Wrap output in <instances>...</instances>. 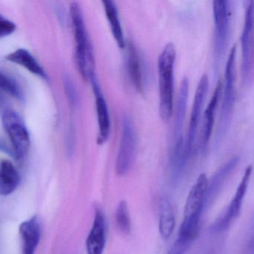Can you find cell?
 <instances>
[{
	"instance_id": "9a60e30c",
	"label": "cell",
	"mask_w": 254,
	"mask_h": 254,
	"mask_svg": "<svg viewBox=\"0 0 254 254\" xmlns=\"http://www.w3.org/2000/svg\"><path fill=\"white\" fill-rule=\"evenodd\" d=\"M22 240V254H35L41 237V227L38 217L23 221L19 228Z\"/></svg>"
},
{
	"instance_id": "5bb4252c",
	"label": "cell",
	"mask_w": 254,
	"mask_h": 254,
	"mask_svg": "<svg viewBox=\"0 0 254 254\" xmlns=\"http://www.w3.org/2000/svg\"><path fill=\"white\" fill-rule=\"evenodd\" d=\"M189 89H190V85H189L188 79L184 78L181 81L179 92H178L171 145L179 141L184 140L183 129H184V120H185L186 113H187Z\"/></svg>"
},
{
	"instance_id": "6da1fadb",
	"label": "cell",
	"mask_w": 254,
	"mask_h": 254,
	"mask_svg": "<svg viewBox=\"0 0 254 254\" xmlns=\"http://www.w3.org/2000/svg\"><path fill=\"white\" fill-rule=\"evenodd\" d=\"M69 14L75 38L77 66L83 78L90 81L92 77L96 75L94 52L82 11L78 2L71 4Z\"/></svg>"
},
{
	"instance_id": "4fadbf2b",
	"label": "cell",
	"mask_w": 254,
	"mask_h": 254,
	"mask_svg": "<svg viewBox=\"0 0 254 254\" xmlns=\"http://www.w3.org/2000/svg\"><path fill=\"white\" fill-rule=\"evenodd\" d=\"M106 244V221L100 207L95 209L94 220L86 241L87 254H103Z\"/></svg>"
},
{
	"instance_id": "7a4b0ae2",
	"label": "cell",
	"mask_w": 254,
	"mask_h": 254,
	"mask_svg": "<svg viewBox=\"0 0 254 254\" xmlns=\"http://www.w3.org/2000/svg\"><path fill=\"white\" fill-rule=\"evenodd\" d=\"M208 180L200 174L191 187L184 208V220L180 227L178 237L194 242L198 235L200 217L204 210L205 197Z\"/></svg>"
},
{
	"instance_id": "ac0fdd59",
	"label": "cell",
	"mask_w": 254,
	"mask_h": 254,
	"mask_svg": "<svg viewBox=\"0 0 254 254\" xmlns=\"http://www.w3.org/2000/svg\"><path fill=\"white\" fill-rule=\"evenodd\" d=\"M20 182V175L13 163L8 160L0 162V195L12 194Z\"/></svg>"
},
{
	"instance_id": "7c38bea8",
	"label": "cell",
	"mask_w": 254,
	"mask_h": 254,
	"mask_svg": "<svg viewBox=\"0 0 254 254\" xmlns=\"http://www.w3.org/2000/svg\"><path fill=\"white\" fill-rule=\"evenodd\" d=\"M96 98V114H97L98 133L97 143L102 145L108 141L111 133V117L106 99L104 97L100 85L96 75L92 77L90 80Z\"/></svg>"
},
{
	"instance_id": "8fae6325",
	"label": "cell",
	"mask_w": 254,
	"mask_h": 254,
	"mask_svg": "<svg viewBox=\"0 0 254 254\" xmlns=\"http://www.w3.org/2000/svg\"><path fill=\"white\" fill-rule=\"evenodd\" d=\"M240 161L239 156H234L226 162L214 174L210 181H208L205 197L204 210L207 209L216 200L221 191L224 188V184L227 182L230 175L234 172Z\"/></svg>"
},
{
	"instance_id": "cb8c5ba5",
	"label": "cell",
	"mask_w": 254,
	"mask_h": 254,
	"mask_svg": "<svg viewBox=\"0 0 254 254\" xmlns=\"http://www.w3.org/2000/svg\"><path fill=\"white\" fill-rule=\"evenodd\" d=\"M194 242L178 237L167 254H187Z\"/></svg>"
},
{
	"instance_id": "d4e9b609",
	"label": "cell",
	"mask_w": 254,
	"mask_h": 254,
	"mask_svg": "<svg viewBox=\"0 0 254 254\" xmlns=\"http://www.w3.org/2000/svg\"><path fill=\"white\" fill-rule=\"evenodd\" d=\"M15 29V24L0 14V38L11 35Z\"/></svg>"
},
{
	"instance_id": "ffe728a7",
	"label": "cell",
	"mask_w": 254,
	"mask_h": 254,
	"mask_svg": "<svg viewBox=\"0 0 254 254\" xmlns=\"http://www.w3.org/2000/svg\"><path fill=\"white\" fill-rule=\"evenodd\" d=\"M102 4L114 39L120 49H126V41L117 5L112 0H103Z\"/></svg>"
},
{
	"instance_id": "44dd1931",
	"label": "cell",
	"mask_w": 254,
	"mask_h": 254,
	"mask_svg": "<svg viewBox=\"0 0 254 254\" xmlns=\"http://www.w3.org/2000/svg\"><path fill=\"white\" fill-rule=\"evenodd\" d=\"M175 226V218L173 208L166 197L161 199L159 215V231L164 240L169 239L173 233Z\"/></svg>"
},
{
	"instance_id": "484cf974",
	"label": "cell",
	"mask_w": 254,
	"mask_h": 254,
	"mask_svg": "<svg viewBox=\"0 0 254 254\" xmlns=\"http://www.w3.org/2000/svg\"><path fill=\"white\" fill-rule=\"evenodd\" d=\"M65 89H66V94L70 101L72 105H75L77 104V99H78V95H77L76 90L75 86L69 78H66L64 82Z\"/></svg>"
},
{
	"instance_id": "ba28073f",
	"label": "cell",
	"mask_w": 254,
	"mask_h": 254,
	"mask_svg": "<svg viewBox=\"0 0 254 254\" xmlns=\"http://www.w3.org/2000/svg\"><path fill=\"white\" fill-rule=\"evenodd\" d=\"M230 2L217 0L213 2L215 23V44L214 53L217 63L222 59L227 51L230 38Z\"/></svg>"
},
{
	"instance_id": "3957f363",
	"label": "cell",
	"mask_w": 254,
	"mask_h": 254,
	"mask_svg": "<svg viewBox=\"0 0 254 254\" xmlns=\"http://www.w3.org/2000/svg\"><path fill=\"white\" fill-rule=\"evenodd\" d=\"M176 49L172 43L166 44L157 62L160 86V115L163 122L170 120L174 109V71Z\"/></svg>"
},
{
	"instance_id": "9c48e42d",
	"label": "cell",
	"mask_w": 254,
	"mask_h": 254,
	"mask_svg": "<svg viewBox=\"0 0 254 254\" xmlns=\"http://www.w3.org/2000/svg\"><path fill=\"white\" fill-rule=\"evenodd\" d=\"M252 172V166H248L245 169L243 178H242V181L239 184V187L230 204L228 205L225 211L211 225L210 230L212 233H219L225 231L233 224V221L239 217L242 209L244 198L248 190Z\"/></svg>"
},
{
	"instance_id": "277c9868",
	"label": "cell",
	"mask_w": 254,
	"mask_h": 254,
	"mask_svg": "<svg viewBox=\"0 0 254 254\" xmlns=\"http://www.w3.org/2000/svg\"><path fill=\"white\" fill-rule=\"evenodd\" d=\"M236 47L233 46L227 58L225 68L224 90L221 104L219 126L216 132L215 142L218 145L224 139L230 127L236 104Z\"/></svg>"
},
{
	"instance_id": "30bf717a",
	"label": "cell",
	"mask_w": 254,
	"mask_h": 254,
	"mask_svg": "<svg viewBox=\"0 0 254 254\" xmlns=\"http://www.w3.org/2000/svg\"><path fill=\"white\" fill-rule=\"evenodd\" d=\"M209 88V78L206 74L202 75L196 89L195 96L193 101L191 108V117H190V127L188 133L185 140V150L189 158H191L195 148L196 136H197V127L201 117L202 110L204 105L205 98L207 94Z\"/></svg>"
},
{
	"instance_id": "d6986e66",
	"label": "cell",
	"mask_w": 254,
	"mask_h": 254,
	"mask_svg": "<svg viewBox=\"0 0 254 254\" xmlns=\"http://www.w3.org/2000/svg\"><path fill=\"white\" fill-rule=\"evenodd\" d=\"M5 59L8 62L23 66L29 72L44 79H47V75L45 70L43 69L42 66L34 58V56L24 49H20L10 53L5 57Z\"/></svg>"
},
{
	"instance_id": "603a6c76",
	"label": "cell",
	"mask_w": 254,
	"mask_h": 254,
	"mask_svg": "<svg viewBox=\"0 0 254 254\" xmlns=\"http://www.w3.org/2000/svg\"><path fill=\"white\" fill-rule=\"evenodd\" d=\"M0 91L8 93L17 99L23 98V91L18 82L2 71H0Z\"/></svg>"
},
{
	"instance_id": "2e32d148",
	"label": "cell",
	"mask_w": 254,
	"mask_h": 254,
	"mask_svg": "<svg viewBox=\"0 0 254 254\" xmlns=\"http://www.w3.org/2000/svg\"><path fill=\"white\" fill-rule=\"evenodd\" d=\"M127 56H126V68L130 82L136 91L142 93L144 91V73L142 61L134 44L130 41L126 44Z\"/></svg>"
},
{
	"instance_id": "7402d4cb",
	"label": "cell",
	"mask_w": 254,
	"mask_h": 254,
	"mask_svg": "<svg viewBox=\"0 0 254 254\" xmlns=\"http://www.w3.org/2000/svg\"><path fill=\"white\" fill-rule=\"evenodd\" d=\"M116 222L122 233L128 235L131 230V221L127 203L121 200L116 211Z\"/></svg>"
},
{
	"instance_id": "52a82bcc",
	"label": "cell",
	"mask_w": 254,
	"mask_h": 254,
	"mask_svg": "<svg viewBox=\"0 0 254 254\" xmlns=\"http://www.w3.org/2000/svg\"><path fill=\"white\" fill-rule=\"evenodd\" d=\"M254 1L247 2L245 23L241 36L242 72L245 84H252L254 74Z\"/></svg>"
},
{
	"instance_id": "e0dca14e",
	"label": "cell",
	"mask_w": 254,
	"mask_h": 254,
	"mask_svg": "<svg viewBox=\"0 0 254 254\" xmlns=\"http://www.w3.org/2000/svg\"><path fill=\"white\" fill-rule=\"evenodd\" d=\"M223 82L220 80L215 87L213 94L211 97L210 101L208 104L206 109L205 110L203 115V138H202V146L203 149L206 148V145L209 143L212 135V127L215 122V112H216L217 106L222 93Z\"/></svg>"
},
{
	"instance_id": "5b68a950",
	"label": "cell",
	"mask_w": 254,
	"mask_h": 254,
	"mask_svg": "<svg viewBox=\"0 0 254 254\" xmlns=\"http://www.w3.org/2000/svg\"><path fill=\"white\" fill-rule=\"evenodd\" d=\"M2 124L11 143L13 157L22 162L27 157L30 148L29 131L23 119L13 110H5L2 114Z\"/></svg>"
},
{
	"instance_id": "8992f818",
	"label": "cell",
	"mask_w": 254,
	"mask_h": 254,
	"mask_svg": "<svg viewBox=\"0 0 254 254\" xmlns=\"http://www.w3.org/2000/svg\"><path fill=\"white\" fill-rule=\"evenodd\" d=\"M136 134L133 123L127 114H124L120 146L115 164L116 173L119 176L127 175L133 167L136 157Z\"/></svg>"
},
{
	"instance_id": "4316f807",
	"label": "cell",
	"mask_w": 254,
	"mask_h": 254,
	"mask_svg": "<svg viewBox=\"0 0 254 254\" xmlns=\"http://www.w3.org/2000/svg\"><path fill=\"white\" fill-rule=\"evenodd\" d=\"M5 99L3 95H2V92L0 91V112H2V111H5V110H4V108H5Z\"/></svg>"
}]
</instances>
